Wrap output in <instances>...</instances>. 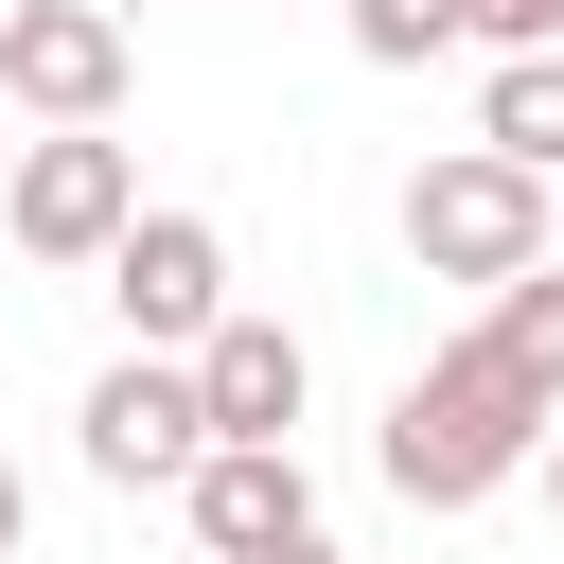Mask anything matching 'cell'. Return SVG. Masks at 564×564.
<instances>
[{
    "instance_id": "12",
    "label": "cell",
    "mask_w": 564,
    "mask_h": 564,
    "mask_svg": "<svg viewBox=\"0 0 564 564\" xmlns=\"http://www.w3.org/2000/svg\"><path fill=\"white\" fill-rule=\"evenodd\" d=\"M458 35H494V53H564V0H458Z\"/></svg>"
},
{
    "instance_id": "7",
    "label": "cell",
    "mask_w": 564,
    "mask_h": 564,
    "mask_svg": "<svg viewBox=\"0 0 564 564\" xmlns=\"http://www.w3.org/2000/svg\"><path fill=\"white\" fill-rule=\"evenodd\" d=\"M176 511H194V546H212V564H247V546L317 529V494H300V458H282V441H212V458L176 476Z\"/></svg>"
},
{
    "instance_id": "10",
    "label": "cell",
    "mask_w": 564,
    "mask_h": 564,
    "mask_svg": "<svg viewBox=\"0 0 564 564\" xmlns=\"http://www.w3.org/2000/svg\"><path fill=\"white\" fill-rule=\"evenodd\" d=\"M476 335H494V370H511V388H529V405L564 423V264H529V282H494V317H476Z\"/></svg>"
},
{
    "instance_id": "3",
    "label": "cell",
    "mask_w": 564,
    "mask_h": 564,
    "mask_svg": "<svg viewBox=\"0 0 564 564\" xmlns=\"http://www.w3.org/2000/svg\"><path fill=\"white\" fill-rule=\"evenodd\" d=\"M0 229H18L35 264H106V247L141 229V159H123L106 123H53V141L18 159V194H0Z\"/></svg>"
},
{
    "instance_id": "8",
    "label": "cell",
    "mask_w": 564,
    "mask_h": 564,
    "mask_svg": "<svg viewBox=\"0 0 564 564\" xmlns=\"http://www.w3.org/2000/svg\"><path fill=\"white\" fill-rule=\"evenodd\" d=\"M176 370H194L212 441H282V423H300V335H282V317H212Z\"/></svg>"
},
{
    "instance_id": "17",
    "label": "cell",
    "mask_w": 564,
    "mask_h": 564,
    "mask_svg": "<svg viewBox=\"0 0 564 564\" xmlns=\"http://www.w3.org/2000/svg\"><path fill=\"white\" fill-rule=\"evenodd\" d=\"M0 18H18V0H0Z\"/></svg>"
},
{
    "instance_id": "9",
    "label": "cell",
    "mask_w": 564,
    "mask_h": 564,
    "mask_svg": "<svg viewBox=\"0 0 564 564\" xmlns=\"http://www.w3.org/2000/svg\"><path fill=\"white\" fill-rule=\"evenodd\" d=\"M476 159L564 176V53H494V88H476Z\"/></svg>"
},
{
    "instance_id": "13",
    "label": "cell",
    "mask_w": 564,
    "mask_h": 564,
    "mask_svg": "<svg viewBox=\"0 0 564 564\" xmlns=\"http://www.w3.org/2000/svg\"><path fill=\"white\" fill-rule=\"evenodd\" d=\"M247 564H335V529H282V546H247Z\"/></svg>"
},
{
    "instance_id": "14",
    "label": "cell",
    "mask_w": 564,
    "mask_h": 564,
    "mask_svg": "<svg viewBox=\"0 0 564 564\" xmlns=\"http://www.w3.org/2000/svg\"><path fill=\"white\" fill-rule=\"evenodd\" d=\"M18 529H35V494H18V458H0V564H18Z\"/></svg>"
},
{
    "instance_id": "16",
    "label": "cell",
    "mask_w": 564,
    "mask_h": 564,
    "mask_svg": "<svg viewBox=\"0 0 564 564\" xmlns=\"http://www.w3.org/2000/svg\"><path fill=\"white\" fill-rule=\"evenodd\" d=\"M546 264H564V247H546Z\"/></svg>"
},
{
    "instance_id": "2",
    "label": "cell",
    "mask_w": 564,
    "mask_h": 564,
    "mask_svg": "<svg viewBox=\"0 0 564 564\" xmlns=\"http://www.w3.org/2000/svg\"><path fill=\"white\" fill-rule=\"evenodd\" d=\"M405 264H423V282H476V300L529 282V264H546V176H511V159H476V141L423 159V176H405Z\"/></svg>"
},
{
    "instance_id": "4",
    "label": "cell",
    "mask_w": 564,
    "mask_h": 564,
    "mask_svg": "<svg viewBox=\"0 0 564 564\" xmlns=\"http://www.w3.org/2000/svg\"><path fill=\"white\" fill-rule=\"evenodd\" d=\"M194 458H212V405H194V370H176V352H123V370L88 388V476H106V494H176Z\"/></svg>"
},
{
    "instance_id": "1",
    "label": "cell",
    "mask_w": 564,
    "mask_h": 564,
    "mask_svg": "<svg viewBox=\"0 0 564 564\" xmlns=\"http://www.w3.org/2000/svg\"><path fill=\"white\" fill-rule=\"evenodd\" d=\"M546 458V405L494 370V335H458V352H423L405 388H388V494L405 511H476V494H511Z\"/></svg>"
},
{
    "instance_id": "5",
    "label": "cell",
    "mask_w": 564,
    "mask_h": 564,
    "mask_svg": "<svg viewBox=\"0 0 564 564\" xmlns=\"http://www.w3.org/2000/svg\"><path fill=\"white\" fill-rule=\"evenodd\" d=\"M123 70H141V53H123L106 0H18V18H0V88H18L35 123H106Z\"/></svg>"
},
{
    "instance_id": "6",
    "label": "cell",
    "mask_w": 564,
    "mask_h": 564,
    "mask_svg": "<svg viewBox=\"0 0 564 564\" xmlns=\"http://www.w3.org/2000/svg\"><path fill=\"white\" fill-rule=\"evenodd\" d=\"M106 300H123L141 352H194V335L229 317V247H212V212H141V229L106 247Z\"/></svg>"
},
{
    "instance_id": "11",
    "label": "cell",
    "mask_w": 564,
    "mask_h": 564,
    "mask_svg": "<svg viewBox=\"0 0 564 564\" xmlns=\"http://www.w3.org/2000/svg\"><path fill=\"white\" fill-rule=\"evenodd\" d=\"M352 53H370V70H423V53H458V0H352Z\"/></svg>"
},
{
    "instance_id": "15",
    "label": "cell",
    "mask_w": 564,
    "mask_h": 564,
    "mask_svg": "<svg viewBox=\"0 0 564 564\" xmlns=\"http://www.w3.org/2000/svg\"><path fill=\"white\" fill-rule=\"evenodd\" d=\"M529 476H546V511H564V423H546V458H529Z\"/></svg>"
}]
</instances>
